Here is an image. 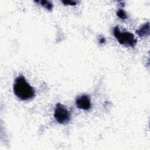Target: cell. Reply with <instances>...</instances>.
<instances>
[{
	"label": "cell",
	"mask_w": 150,
	"mask_h": 150,
	"mask_svg": "<svg viewBox=\"0 0 150 150\" xmlns=\"http://www.w3.org/2000/svg\"><path fill=\"white\" fill-rule=\"evenodd\" d=\"M13 90L15 95L21 100H29L35 96L34 88L26 81L25 77L22 75L15 79Z\"/></svg>",
	"instance_id": "6da1fadb"
},
{
	"label": "cell",
	"mask_w": 150,
	"mask_h": 150,
	"mask_svg": "<svg viewBox=\"0 0 150 150\" xmlns=\"http://www.w3.org/2000/svg\"><path fill=\"white\" fill-rule=\"evenodd\" d=\"M113 33L118 42L125 46L134 47L137 44V39L134 35L127 31H121L118 26L114 27Z\"/></svg>",
	"instance_id": "7a4b0ae2"
},
{
	"label": "cell",
	"mask_w": 150,
	"mask_h": 150,
	"mask_svg": "<svg viewBox=\"0 0 150 150\" xmlns=\"http://www.w3.org/2000/svg\"><path fill=\"white\" fill-rule=\"evenodd\" d=\"M54 117L58 123L66 124L70 121L71 114L64 105L60 103H57L55 106Z\"/></svg>",
	"instance_id": "3957f363"
},
{
	"label": "cell",
	"mask_w": 150,
	"mask_h": 150,
	"mask_svg": "<svg viewBox=\"0 0 150 150\" xmlns=\"http://www.w3.org/2000/svg\"><path fill=\"white\" fill-rule=\"evenodd\" d=\"M76 104L79 108L84 110H88L91 106L90 97L84 94L77 97L76 100Z\"/></svg>",
	"instance_id": "277c9868"
},
{
	"label": "cell",
	"mask_w": 150,
	"mask_h": 150,
	"mask_svg": "<svg viewBox=\"0 0 150 150\" xmlns=\"http://www.w3.org/2000/svg\"><path fill=\"white\" fill-rule=\"evenodd\" d=\"M136 33L140 37L146 36L149 34V23L146 22L142 25L137 31Z\"/></svg>",
	"instance_id": "5b68a950"
},
{
	"label": "cell",
	"mask_w": 150,
	"mask_h": 150,
	"mask_svg": "<svg viewBox=\"0 0 150 150\" xmlns=\"http://www.w3.org/2000/svg\"><path fill=\"white\" fill-rule=\"evenodd\" d=\"M39 3L42 6L49 11H51L53 8V4L49 1H40Z\"/></svg>",
	"instance_id": "8992f818"
},
{
	"label": "cell",
	"mask_w": 150,
	"mask_h": 150,
	"mask_svg": "<svg viewBox=\"0 0 150 150\" xmlns=\"http://www.w3.org/2000/svg\"><path fill=\"white\" fill-rule=\"evenodd\" d=\"M117 15L121 19H125L127 18V15L126 12L122 9H120L118 10V11L117 12Z\"/></svg>",
	"instance_id": "52a82bcc"
},
{
	"label": "cell",
	"mask_w": 150,
	"mask_h": 150,
	"mask_svg": "<svg viewBox=\"0 0 150 150\" xmlns=\"http://www.w3.org/2000/svg\"><path fill=\"white\" fill-rule=\"evenodd\" d=\"M64 5H75L77 4V2L73 1H62Z\"/></svg>",
	"instance_id": "ba28073f"
},
{
	"label": "cell",
	"mask_w": 150,
	"mask_h": 150,
	"mask_svg": "<svg viewBox=\"0 0 150 150\" xmlns=\"http://www.w3.org/2000/svg\"><path fill=\"white\" fill-rule=\"evenodd\" d=\"M100 42L101 43H104V42H105V39H104V38H101V39L100 40Z\"/></svg>",
	"instance_id": "9c48e42d"
}]
</instances>
